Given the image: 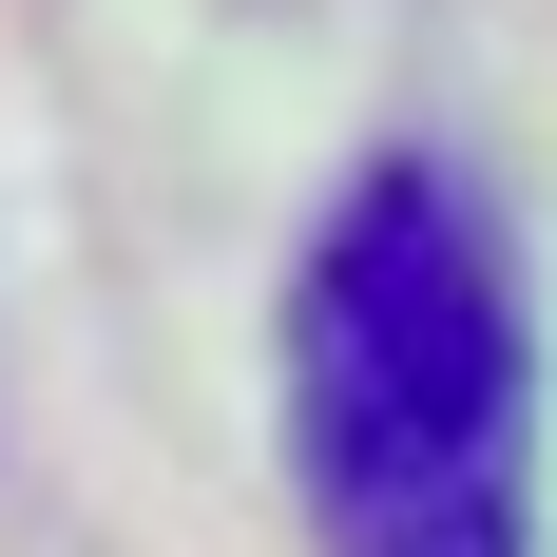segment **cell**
Here are the masks:
<instances>
[{"label": "cell", "instance_id": "6da1fadb", "mask_svg": "<svg viewBox=\"0 0 557 557\" xmlns=\"http://www.w3.org/2000/svg\"><path fill=\"white\" fill-rule=\"evenodd\" d=\"M288 481L327 557H539V308L443 154L346 173L288 270Z\"/></svg>", "mask_w": 557, "mask_h": 557}]
</instances>
